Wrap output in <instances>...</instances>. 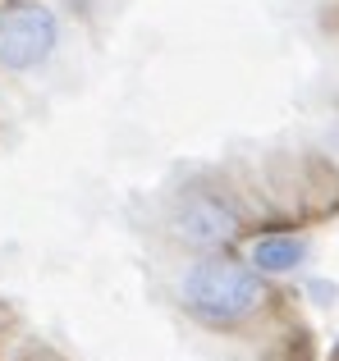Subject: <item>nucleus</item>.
<instances>
[{
  "label": "nucleus",
  "instance_id": "obj_1",
  "mask_svg": "<svg viewBox=\"0 0 339 361\" xmlns=\"http://www.w3.org/2000/svg\"><path fill=\"white\" fill-rule=\"evenodd\" d=\"M266 302V283L252 265L197 261L184 274V307L206 325H239Z\"/></svg>",
  "mask_w": 339,
  "mask_h": 361
},
{
  "label": "nucleus",
  "instance_id": "obj_2",
  "mask_svg": "<svg viewBox=\"0 0 339 361\" xmlns=\"http://www.w3.org/2000/svg\"><path fill=\"white\" fill-rule=\"evenodd\" d=\"M60 46V18L42 0H14L0 9V69L28 73L46 64Z\"/></svg>",
  "mask_w": 339,
  "mask_h": 361
},
{
  "label": "nucleus",
  "instance_id": "obj_3",
  "mask_svg": "<svg viewBox=\"0 0 339 361\" xmlns=\"http://www.w3.org/2000/svg\"><path fill=\"white\" fill-rule=\"evenodd\" d=\"M179 224H184V238L193 243H225L234 233V215L211 197H193L184 206V215H179Z\"/></svg>",
  "mask_w": 339,
  "mask_h": 361
},
{
  "label": "nucleus",
  "instance_id": "obj_4",
  "mask_svg": "<svg viewBox=\"0 0 339 361\" xmlns=\"http://www.w3.org/2000/svg\"><path fill=\"white\" fill-rule=\"evenodd\" d=\"M303 256H307V243L294 238V233H266V238L252 243V265H257V270H270V274L298 270Z\"/></svg>",
  "mask_w": 339,
  "mask_h": 361
}]
</instances>
